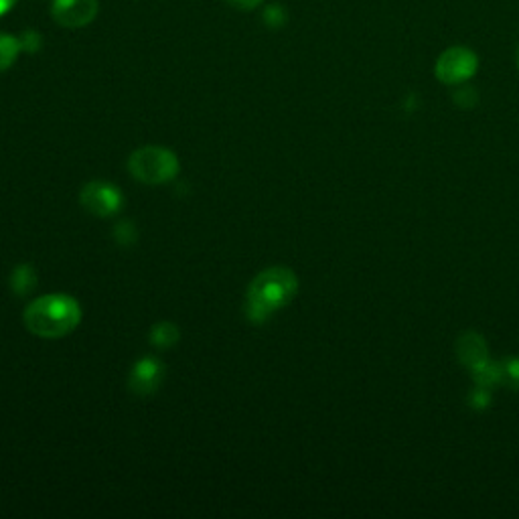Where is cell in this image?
<instances>
[{"label":"cell","instance_id":"cell-11","mask_svg":"<svg viewBox=\"0 0 519 519\" xmlns=\"http://www.w3.org/2000/svg\"><path fill=\"white\" fill-rule=\"evenodd\" d=\"M21 51L23 49H21L19 37L9 35V33H0V73L13 67V63L17 61Z\"/></svg>","mask_w":519,"mask_h":519},{"label":"cell","instance_id":"cell-4","mask_svg":"<svg viewBox=\"0 0 519 519\" xmlns=\"http://www.w3.org/2000/svg\"><path fill=\"white\" fill-rule=\"evenodd\" d=\"M479 69L475 51L467 47H451L444 51L434 65V76L447 86H459L471 80Z\"/></svg>","mask_w":519,"mask_h":519},{"label":"cell","instance_id":"cell-18","mask_svg":"<svg viewBox=\"0 0 519 519\" xmlns=\"http://www.w3.org/2000/svg\"><path fill=\"white\" fill-rule=\"evenodd\" d=\"M116 238L120 244H132V240L136 238V232L132 228V224H128V221H124V224H120L116 228Z\"/></svg>","mask_w":519,"mask_h":519},{"label":"cell","instance_id":"cell-3","mask_svg":"<svg viewBox=\"0 0 519 519\" xmlns=\"http://www.w3.org/2000/svg\"><path fill=\"white\" fill-rule=\"evenodd\" d=\"M130 175L146 185H163L177 177L179 159L169 148L142 146L128 159Z\"/></svg>","mask_w":519,"mask_h":519},{"label":"cell","instance_id":"cell-16","mask_svg":"<svg viewBox=\"0 0 519 519\" xmlns=\"http://www.w3.org/2000/svg\"><path fill=\"white\" fill-rule=\"evenodd\" d=\"M469 402H471V406L477 408V410H485V408H489V406H491V390H489V388H481V386H477V390L471 392Z\"/></svg>","mask_w":519,"mask_h":519},{"label":"cell","instance_id":"cell-8","mask_svg":"<svg viewBox=\"0 0 519 519\" xmlns=\"http://www.w3.org/2000/svg\"><path fill=\"white\" fill-rule=\"evenodd\" d=\"M457 355H459L463 365L473 369L475 365H479L485 359H489V347H487L485 339L479 333L467 331L457 341Z\"/></svg>","mask_w":519,"mask_h":519},{"label":"cell","instance_id":"cell-17","mask_svg":"<svg viewBox=\"0 0 519 519\" xmlns=\"http://www.w3.org/2000/svg\"><path fill=\"white\" fill-rule=\"evenodd\" d=\"M455 102L461 106V108H473L477 104V92L473 88H461L457 94H455Z\"/></svg>","mask_w":519,"mask_h":519},{"label":"cell","instance_id":"cell-15","mask_svg":"<svg viewBox=\"0 0 519 519\" xmlns=\"http://www.w3.org/2000/svg\"><path fill=\"white\" fill-rule=\"evenodd\" d=\"M19 41H21V49L27 51V53H37L43 47V37L33 29L21 33Z\"/></svg>","mask_w":519,"mask_h":519},{"label":"cell","instance_id":"cell-10","mask_svg":"<svg viewBox=\"0 0 519 519\" xmlns=\"http://www.w3.org/2000/svg\"><path fill=\"white\" fill-rule=\"evenodd\" d=\"M37 286V272L31 264H21L15 268L11 274V288L15 290L17 296H27L35 290Z\"/></svg>","mask_w":519,"mask_h":519},{"label":"cell","instance_id":"cell-5","mask_svg":"<svg viewBox=\"0 0 519 519\" xmlns=\"http://www.w3.org/2000/svg\"><path fill=\"white\" fill-rule=\"evenodd\" d=\"M98 0H53L51 17L65 29H82L96 21Z\"/></svg>","mask_w":519,"mask_h":519},{"label":"cell","instance_id":"cell-19","mask_svg":"<svg viewBox=\"0 0 519 519\" xmlns=\"http://www.w3.org/2000/svg\"><path fill=\"white\" fill-rule=\"evenodd\" d=\"M226 3L238 11H254L264 3V0H226Z\"/></svg>","mask_w":519,"mask_h":519},{"label":"cell","instance_id":"cell-21","mask_svg":"<svg viewBox=\"0 0 519 519\" xmlns=\"http://www.w3.org/2000/svg\"><path fill=\"white\" fill-rule=\"evenodd\" d=\"M517 67H519V49H517Z\"/></svg>","mask_w":519,"mask_h":519},{"label":"cell","instance_id":"cell-6","mask_svg":"<svg viewBox=\"0 0 519 519\" xmlns=\"http://www.w3.org/2000/svg\"><path fill=\"white\" fill-rule=\"evenodd\" d=\"M80 199H82L84 209H88L92 215H98V217H112L124 205L120 189L110 183H104V181L88 183L82 189Z\"/></svg>","mask_w":519,"mask_h":519},{"label":"cell","instance_id":"cell-14","mask_svg":"<svg viewBox=\"0 0 519 519\" xmlns=\"http://www.w3.org/2000/svg\"><path fill=\"white\" fill-rule=\"evenodd\" d=\"M262 19H264L266 27L280 29L282 25H286V11L280 5H268L262 13Z\"/></svg>","mask_w":519,"mask_h":519},{"label":"cell","instance_id":"cell-9","mask_svg":"<svg viewBox=\"0 0 519 519\" xmlns=\"http://www.w3.org/2000/svg\"><path fill=\"white\" fill-rule=\"evenodd\" d=\"M471 374H473V380L477 386L491 390L501 384V363L485 359L483 363H479L471 369Z\"/></svg>","mask_w":519,"mask_h":519},{"label":"cell","instance_id":"cell-12","mask_svg":"<svg viewBox=\"0 0 519 519\" xmlns=\"http://www.w3.org/2000/svg\"><path fill=\"white\" fill-rule=\"evenodd\" d=\"M179 337H181V333H179L177 325L167 323V321L155 325L153 331H151V343L155 347H159V349H169V347L177 345Z\"/></svg>","mask_w":519,"mask_h":519},{"label":"cell","instance_id":"cell-1","mask_svg":"<svg viewBox=\"0 0 519 519\" xmlns=\"http://www.w3.org/2000/svg\"><path fill=\"white\" fill-rule=\"evenodd\" d=\"M299 292V278L284 266H274L260 272L246 296V317L254 325L266 323L276 311L284 309L292 303V299Z\"/></svg>","mask_w":519,"mask_h":519},{"label":"cell","instance_id":"cell-2","mask_svg":"<svg viewBox=\"0 0 519 519\" xmlns=\"http://www.w3.org/2000/svg\"><path fill=\"white\" fill-rule=\"evenodd\" d=\"M23 321L25 327L41 339H61L78 329L82 309L69 294H45L25 309Z\"/></svg>","mask_w":519,"mask_h":519},{"label":"cell","instance_id":"cell-13","mask_svg":"<svg viewBox=\"0 0 519 519\" xmlns=\"http://www.w3.org/2000/svg\"><path fill=\"white\" fill-rule=\"evenodd\" d=\"M501 384L519 392V357H507L501 361Z\"/></svg>","mask_w":519,"mask_h":519},{"label":"cell","instance_id":"cell-20","mask_svg":"<svg viewBox=\"0 0 519 519\" xmlns=\"http://www.w3.org/2000/svg\"><path fill=\"white\" fill-rule=\"evenodd\" d=\"M15 5H17V0H0V17H5Z\"/></svg>","mask_w":519,"mask_h":519},{"label":"cell","instance_id":"cell-7","mask_svg":"<svg viewBox=\"0 0 519 519\" xmlns=\"http://www.w3.org/2000/svg\"><path fill=\"white\" fill-rule=\"evenodd\" d=\"M163 380H165L163 361L157 357L146 355L134 363L130 378H128V386L138 396H151L161 388Z\"/></svg>","mask_w":519,"mask_h":519}]
</instances>
